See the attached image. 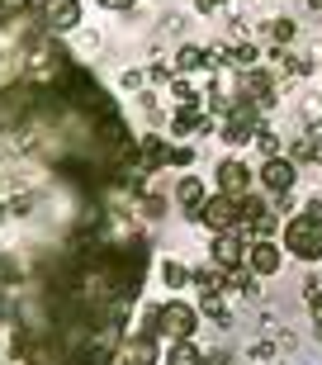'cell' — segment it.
I'll list each match as a JSON object with an SVG mask.
<instances>
[{"instance_id":"obj_20","label":"cell","mask_w":322,"mask_h":365,"mask_svg":"<svg viewBox=\"0 0 322 365\" xmlns=\"http://www.w3.org/2000/svg\"><path fill=\"white\" fill-rule=\"evenodd\" d=\"M275 228H280V214H261V218L251 223V232H256V237H270Z\"/></svg>"},{"instance_id":"obj_5","label":"cell","mask_w":322,"mask_h":365,"mask_svg":"<svg viewBox=\"0 0 322 365\" xmlns=\"http://www.w3.org/2000/svg\"><path fill=\"white\" fill-rule=\"evenodd\" d=\"M298 180V166L289 162V157H266V166H261V185L270 190V195H289Z\"/></svg>"},{"instance_id":"obj_17","label":"cell","mask_w":322,"mask_h":365,"mask_svg":"<svg viewBox=\"0 0 322 365\" xmlns=\"http://www.w3.org/2000/svg\"><path fill=\"white\" fill-rule=\"evenodd\" d=\"M161 280H166V289H180V284L189 280V271H185V266H175V261H166V266H161Z\"/></svg>"},{"instance_id":"obj_23","label":"cell","mask_w":322,"mask_h":365,"mask_svg":"<svg viewBox=\"0 0 322 365\" xmlns=\"http://www.w3.org/2000/svg\"><path fill=\"white\" fill-rule=\"evenodd\" d=\"M171 91H175V100H180V105H185V109L194 105V91H189L185 81H171Z\"/></svg>"},{"instance_id":"obj_4","label":"cell","mask_w":322,"mask_h":365,"mask_svg":"<svg viewBox=\"0 0 322 365\" xmlns=\"http://www.w3.org/2000/svg\"><path fill=\"white\" fill-rule=\"evenodd\" d=\"M38 24L48 34H67V29L80 24V5L76 0H43L38 5Z\"/></svg>"},{"instance_id":"obj_8","label":"cell","mask_w":322,"mask_h":365,"mask_svg":"<svg viewBox=\"0 0 322 365\" xmlns=\"http://www.w3.org/2000/svg\"><path fill=\"white\" fill-rule=\"evenodd\" d=\"M223 138H228L232 148H242V143H251V138H256V105H251V100L232 105V119H228V128H223Z\"/></svg>"},{"instance_id":"obj_11","label":"cell","mask_w":322,"mask_h":365,"mask_svg":"<svg viewBox=\"0 0 322 365\" xmlns=\"http://www.w3.org/2000/svg\"><path fill=\"white\" fill-rule=\"evenodd\" d=\"M175 200H180V209L199 214V204H204V180H199V176H185L180 185H175Z\"/></svg>"},{"instance_id":"obj_30","label":"cell","mask_w":322,"mask_h":365,"mask_svg":"<svg viewBox=\"0 0 322 365\" xmlns=\"http://www.w3.org/2000/svg\"><path fill=\"white\" fill-rule=\"evenodd\" d=\"M308 5H313V10H322V0H308Z\"/></svg>"},{"instance_id":"obj_28","label":"cell","mask_w":322,"mask_h":365,"mask_svg":"<svg viewBox=\"0 0 322 365\" xmlns=\"http://www.w3.org/2000/svg\"><path fill=\"white\" fill-rule=\"evenodd\" d=\"M100 5H105V10H128L133 0H100Z\"/></svg>"},{"instance_id":"obj_1","label":"cell","mask_w":322,"mask_h":365,"mask_svg":"<svg viewBox=\"0 0 322 365\" xmlns=\"http://www.w3.org/2000/svg\"><path fill=\"white\" fill-rule=\"evenodd\" d=\"M194 323H199V313L189 309V304L166 299V304H161V309L147 318V332H152V337H166L175 346V341H189V337H194Z\"/></svg>"},{"instance_id":"obj_6","label":"cell","mask_w":322,"mask_h":365,"mask_svg":"<svg viewBox=\"0 0 322 365\" xmlns=\"http://www.w3.org/2000/svg\"><path fill=\"white\" fill-rule=\"evenodd\" d=\"M246 266H251V275H275L284 266V247H275L270 237H256L246 247Z\"/></svg>"},{"instance_id":"obj_25","label":"cell","mask_w":322,"mask_h":365,"mask_svg":"<svg viewBox=\"0 0 322 365\" xmlns=\"http://www.w3.org/2000/svg\"><path fill=\"white\" fill-rule=\"evenodd\" d=\"M171 162L175 166H189V162H194V152H189V148H171Z\"/></svg>"},{"instance_id":"obj_15","label":"cell","mask_w":322,"mask_h":365,"mask_svg":"<svg viewBox=\"0 0 322 365\" xmlns=\"http://www.w3.org/2000/svg\"><path fill=\"white\" fill-rule=\"evenodd\" d=\"M251 143H256L261 152H266V157H284V152H280V133H270V128H256Z\"/></svg>"},{"instance_id":"obj_26","label":"cell","mask_w":322,"mask_h":365,"mask_svg":"<svg viewBox=\"0 0 322 365\" xmlns=\"http://www.w3.org/2000/svg\"><path fill=\"white\" fill-rule=\"evenodd\" d=\"M142 209H147V214H152V218H161V209H166V200H161V195H152V200H147V204H142Z\"/></svg>"},{"instance_id":"obj_3","label":"cell","mask_w":322,"mask_h":365,"mask_svg":"<svg viewBox=\"0 0 322 365\" xmlns=\"http://www.w3.org/2000/svg\"><path fill=\"white\" fill-rule=\"evenodd\" d=\"M199 223H209L214 232H237L242 228V204L228 200V195H214V200H204L199 204Z\"/></svg>"},{"instance_id":"obj_16","label":"cell","mask_w":322,"mask_h":365,"mask_svg":"<svg viewBox=\"0 0 322 365\" xmlns=\"http://www.w3.org/2000/svg\"><path fill=\"white\" fill-rule=\"evenodd\" d=\"M261 214H270V209H266L261 200H256V195H246V200H242V228H251V223H256Z\"/></svg>"},{"instance_id":"obj_12","label":"cell","mask_w":322,"mask_h":365,"mask_svg":"<svg viewBox=\"0 0 322 365\" xmlns=\"http://www.w3.org/2000/svg\"><path fill=\"white\" fill-rule=\"evenodd\" d=\"M228 284L237 289V294H246V299H256V294H261V284H256V275L246 271V266H237V271H228Z\"/></svg>"},{"instance_id":"obj_13","label":"cell","mask_w":322,"mask_h":365,"mask_svg":"<svg viewBox=\"0 0 322 365\" xmlns=\"http://www.w3.org/2000/svg\"><path fill=\"white\" fill-rule=\"evenodd\" d=\"M171 365H204V356H199L194 341H175L171 346Z\"/></svg>"},{"instance_id":"obj_9","label":"cell","mask_w":322,"mask_h":365,"mask_svg":"<svg viewBox=\"0 0 322 365\" xmlns=\"http://www.w3.org/2000/svg\"><path fill=\"white\" fill-rule=\"evenodd\" d=\"M119 365H157V337L137 332V337L119 341Z\"/></svg>"},{"instance_id":"obj_19","label":"cell","mask_w":322,"mask_h":365,"mask_svg":"<svg viewBox=\"0 0 322 365\" xmlns=\"http://www.w3.org/2000/svg\"><path fill=\"white\" fill-rule=\"evenodd\" d=\"M270 38L289 43V38H294V19H270Z\"/></svg>"},{"instance_id":"obj_31","label":"cell","mask_w":322,"mask_h":365,"mask_svg":"<svg viewBox=\"0 0 322 365\" xmlns=\"http://www.w3.org/2000/svg\"><path fill=\"white\" fill-rule=\"evenodd\" d=\"M318 162H322V157H318Z\"/></svg>"},{"instance_id":"obj_7","label":"cell","mask_w":322,"mask_h":365,"mask_svg":"<svg viewBox=\"0 0 322 365\" xmlns=\"http://www.w3.org/2000/svg\"><path fill=\"white\" fill-rule=\"evenodd\" d=\"M214 266L218 271H237V266H246V242H242V232H218L214 237Z\"/></svg>"},{"instance_id":"obj_27","label":"cell","mask_w":322,"mask_h":365,"mask_svg":"<svg viewBox=\"0 0 322 365\" xmlns=\"http://www.w3.org/2000/svg\"><path fill=\"white\" fill-rule=\"evenodd\" d=\"M218 5H228V0H194V10H204V14H209V10H218Z\"/></svg>"},{"instance_id":"obj_29","label":"cell","mask_w":322,"mask_h":365,"mask_svg":"<svg viewBox=\"0 0 322 365\" xmlns=\"http://www.w3.org/2000/svg\"><path fill=\"white\" fill-rule=\"evenodd\" d=\"M313 323H318V332H322V299L313 304Z\"/></svg>"},{"instance_id":"obj_18","label":"cell","mask_w":322,"mask_h":365,"mask_svg":"<svg viewBox=\"0 0 322 365\" xmlns=\"http://www.w3.org/2000/svg\"><path fill=\"white\" fill-rule=\"evenodd\" d=\"M180 71H199L204 67V48H180V62H175Z\"/></svg>"},{"instance_id":"obj_24","label":"cell","mask_w":322,"mask_h":365,"mask_svg":"<svg viewBox=\"0 0 322 365\" xmlns=\"http://www.w3.org/2000/svg\"><path fill=\"white\" fill-rule=\"evenodd\" d=\"M223 57H228V48H204V67H223Z\"/></svg>"},{"instance_id":"obj_14","label":"cell","mask_w":322,"mask_h":365,"mask_svg":"<svg viewBox=\"0 0 322 365\" xmlns=\"http://www.w3.org/2000/svg\"><path fill=\"white\" fill-rule=\"evenodd\" d=\"M142 162H147V166L171 162V148H161V138H142Z\"/></svg>"},{"instance_id":"obj_2","label":"cell","mask_w":322,"mask_h":365,"mask_svg":"<svg viewBox=\"0 0 322 365\" xmlns=\"http://www.w3.org/2000/svg\"><path fill=\"white\" fill-rule=\"evenodd\" d=\"M284 247L294 252L298 261H322V214H294L284 223Z\"/></svg>"},{"instance_id":"obj_21","label":"cell","mask_w":322,"mask_h":365,"mask_svg":"<svg viewBox=\"0 0 322 365\" xmlns=\"http://www.w3.org/2000/svg\"><path fill=\"white\" fill-rule=\"evenodd\" d=\"M232 62H237L242 71H251L256 67V48H251V43H246V48H232Z\"/></svg>"},{"instance_id":"obj_10","label":"cell","mask_w":322,"mask_h":365,"mask_svg":"<svg viewBox=\"0 0 322 365\" xmlns=\"http://www.w3.org/2000/svg\"><path fill=\"white\" fill-rule=\"evenodd\" d=\"M218 190H223V195H228V200H246V190H251V171H246V166L242 162H223L218 166Z\"/></svg>"},{"instance_id":"obj_22","label":"cell","mask_w":322,"mask_h":365,"mask_svg":"<svg viewBox=\"0 0 322 365\" xmlns=\"http://www.w3.org/2000/svg\"><path fill=\"white\" fill-rule=\"evenodd\" d=\"M251 361H261V365L275 361V341H256V346H251Z\"/></svg>"}]
</instances>
